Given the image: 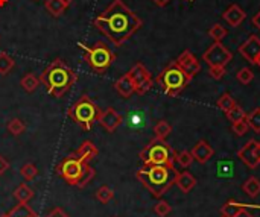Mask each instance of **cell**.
<instances>
[{"label": "cell", "instance_id": "9c48e42d", "mask_svg": "<svg viewBox=\"0 0 260 217\" xmlns=\"http://www.w3.org/2000/svg\"><path fill=\"white\" fill-rule=\"evenodd\" d=\"M232 58L233 53L221 41H215L203 55V61H206L209 67H225Z\"/></svg>", "mask_w": 260, "mask_h": 217}, {"label": "cell", "instance_id": "52a82bcc", "mask_svg": "<svg viewBox=\"0 0 260 217\" xmlns=\"http://www.w3.org/2000/svg\"><path fill=\"white\" fill-rule=\"evenodd\" d=\"M143 166H174L177 161V152L165 140L154 138L140 152Z\"/></svg>", "mask_w": 260, "mask_h": 217}, {"label": "cell", "instance_id": "8d00e7d4", "mask_svg": "<svg viewBox=\"0 0 260 217\" xmlns=\"http://www.w3.org/2000/svg\"><path fill=\"white\" fill-rule=\"evenodd\" d=\"M171 211H172V207H171L166 201H158V202L155 204V207H154V213L160 217L169 216Z\"/></svg>", "mask_w": 260, "mask_h": 217}, {"label": "cell", "instance_id": "f1b7e54d", "mask_svg": "<svg viewBox=\"0 0 260 217\" xmlns=\"http://www.w3.org/2000/svg\"><path fill=\"white\" fill-rule=\"evenodd\" d=\"M225 116H227V119H229L232 123H236V122H239V120H244V119L247 117V113L236 103L230 111L225 113Z\"/></svg>", "mask_w": 260, "mask_h": 217}, {"label": "cell", "instance_id": "f35d334b", "mask_svg": "<svg viewBox=\"0 0 260 217\" xmlns=\"http://www.w3.org/2000/svg\"><path fill=\"white\" fill-rule=\"evenodd\" d=\"M232 129H233V132L236 134V135H245L247 134V131L250 129V126H248V123H247V120L244 119V120H239V122H236V123H233L232 125Z\"/></svg>", "mask_w": 260, "mask_h": 217}, {"label": "cell", "instance_id": "1f68e13d", "mask_svg": "<svg viewBox=\"0 0 260 217\" xmlns=\"http://www.w3.org/2000/svg\"><path fill=\"white\" fill-rule=\"evenodd\" d=\"M227 33H229V30L222 26V24H213L212 27H210V30H209V35L215 40V41H222L225 37H227Z\"/></svg>", "mask_w": 260, "mask_h": 217}, {"label": "cell", "instance_id": "cb8c5ba5", "mask_svg": "<svg viewBox=\"0 0 260 217\" xmlns=\"http://www.w3.org/2000/svg\"><path fill=\"white\" fill-rule=\"evenodd\" d=\"M242 208H245L244 204H239L236 201H229L227 204L221 207V214L222 217H236Z\"/></svg>", "mask_w": 260, "mask_h": 217}, {"label": "cell", "instance_id": "4316f807", "mask_svg": "<svg viewBox=\"0 0 260 217\" xmlns=\"http://www.w3.org/2000/svg\"><path fill=\"white\" fill-rule=\"evenodd\" d=\"M14 59L8 53L0 52V75H8L14 68Z\"/></svg>", "mask_w": 260, "mask_h": 217}, {"label": "cell", "instance_id": "ffe728a7", "mask_svg": "<svg viewBox=\"0 0 260 217\" xmlns=\"http://www.w3.org/2000/svg\"><path fill=\"white\" fill-rule=\"evenodd\" d=\"M44 8L46 11L53 15V17H59L66 12V9L69 8L62 0H46L44 2Z\"/></svg>", "mask_w": 260, "mask_h": 217}, {"label": "cell", "instance_id": "277c9868", "mask_svg": "<svg viewBox=\"0 0 260 217\" xmlns=\"http://www.w3.org/2000/svg\"><path fill=\"white\" fill-rule=\"evenodd\" d=\"M190 81L192 78L183 71V68L177 64V61L168 64L155 79L157 85H160V88L171 97H177L189 85Z\"/></svg>", "mask_w": 260, "mask_h": 217}, {"label": "cell", "instance_id": "681fc988", "mask_svg": "<svg viewBox=\"0 0 260 217\" xmlns=\"http://www.w3.org/2000/svg\"><path fill=\"white\" fill-rule=\"evenodd\" d=\"M0 217H9V213H5V214H2Z\"/></svg>", "mask_w": 260, "mask_h": 217}, {"label": "cell", "instance_id": "d6a6232c", "mask_svg": "<svg viewBox=\"0 0 260 217\" xmlns=\"http://www.w3.org/2000/svg\"><path fill=\"white\" fill-rule=\"evenodd\" d=\"M235 105H236V102H235V99L232 97V94H229V93L222 94V96L219 97V100H218V108L222 110L224 113L230 111Z\"/></svg>", "mask_w": 260, "mask_h": 217}, {"label": "cell", "instance_id": "8fae6325", "mask_svg": "<svg viewBox=\"0 0 260 217\" xmlns=\"http://www.w3.org/2000/svg\"><path fill=\"white\" fill-rule=\"evenodd\" d=\"M238 157L250 169H256L260 164V141H256V140L247 141L245 146L238 152Z\"/></svg>", "mask_w": 260, "mask_h": 217}, {"label": "cell", "instance_id": "d590c367", "mask_svg": "<svg viewBox=\"0 0 260 217\" xmlns=\"http://www.w3.org/2000/svg\"><path fill=\"white\" fill-rule=\"evenodd\" d=\"M193 161L195 160L192 157V152H189V151H181L180 154H177V163L181 167H189Z\"/></svg>", "mask_w": 260, "mask_h": 217}, {"label": "cell", "instance_id": "7402d4cb", "mask_svg": "<svg viewBox=\"0 0 260 217\" xmlns=\"http://www.w3.org/2000/svg\"><path fill=\"white\" fill-rule=\"evenodd\" d=\"M14 198L18 204H27L34 198V190L26 184H20L14 192Z\"/></svg>", "mask_w": 260, "mask_h": 217}, {"label": "cell", "instance_id": "ab89813d", "mask_svg": "<svg viewBox=\"0 0 260 217\" xmlns=\"http://www.w3.org/2000/svg\"><path fill=\"white\" fill-rule=\"evenodd\" d=\"M209 73L213 79L219 81L225 76L227 71H225V67H209Z\"/></svg>", "mask_w": 260, "mask_h": 217}, {"label": "cell", "instance_id": "603a6c76", "mask_svg": "<svg viewBox=\"0 0 260 217\" xmlns=\"http://www.w3.org/2000/svg\"><path fill=\"white\" fill-rule=\"evenodd\" d=\"M244 192L250 196V198H256L260 195V179H257L256 176H251L248 178L244 186H242Z\"/></svg>", "mask_w": 260, "mask_h": 217}, {"label": "cell", "instance_id": "e0dca14e", "mask_svg": "<svg viewBox=\"0 0 260 217\" xmlns=\"http://www.w3.org/2000/svg\"><path fill=\"white\" fill-rule=\"evenodd\" d=\"M114 88H116V91H117L122 97H125V99L131 97V96L136 93L134 84H133V81H131V78H129L128 73L123 75V76H120V78L114 82Z\"/></svg>", "mask_w": 260, "mask_h": 217}, {"label": "cell", "instance_id": "2e32d148", "mask_svg": "<svg viewBox=\"0 0 260 217\" xmlns=\"http://www.w3.org/2000/svg\"><path fill=\"white\" fill-rule=\"evenodd\" d=\"M245 17H247V14H245V11H244L239 5H232V6L222 14V18H224L232 27L239 26V24L245 20Z\"/></svg>", "mask_w": 260, "mask_h": 217}, {"label": "cell", "instance_id": "ba28073f", "mask_svg": "<svg viewBox=\"0 0 260 217\" xmlns=\"http://www.w3.org/2000/svg\"><path fill=\"white\" fill-rule=\"evenodd\" d=\"M88 163H84L76 154L67 155L58 166H56V175L61 176L69 186H78L82 173L85 170Z\"/></svg>", "mask_w": 260, "mask_h": 217}, {"label": "cell", "instance_id": "d6986e66", "mask_svg": "<svg viewBox=\"0 0 260 217\" xmlns=\"http://www.w3.org/2000/svg\"><path fill=\"white\" fill-rule=\"evenodd\" d=\"M175 184L178 186V189H180L183 193H189L190 190L195 189L197 179H195V176H193L192 173H189V172H181V173L177 175Z\"/></svg>", "mask_w": 260, "mask_h": 217}, {"label": "cell", "instance_id": "4dcf8cb0", "mask_svg": "<svg viewBox=\"0 0 260 217\" xmlns=\"http://www.w3.org/2000/svg\"><path fill=\"white\" fill-rule=\"evenodd\" d=\"M114 198V192L107 187V186H102L98 192H96V199L101 202V204H108L111 199Z\"/></svg>", "mask_w": 260, "mask_h": 217}, {"label": "cell", "instance_id": "8992f818", "mask_svg": "<svg viewBox=\"0 0 260 217\" xmlns=\"http://www.w3.org/2000/svg\"><path fill=\"white\" fill-rule=\"evenodd\" d=\"M67 114L81 129L90 131L93 128V125L99 120L102 111L88 96H81L69 108Z\"/></svg>", "mask_w": 260, "mask_h": 217}, {"label": "cell", "instance_id": "484cf974", "mask_svg": "<svg viewBox=\"0 0 260 217\" xmlns=\"http://www.w3.org/2000/svg\"><path fill=\"white\" fill-rule=\"evenodd\" d=\"M172 132V126L169 125V122L166 120H160L155 126H154V134H155V138H160V140H166V137Z\"/></svg>", "mask_w": 260, "mask_h": 217}, {"label": "cell", "instance_id": "7bdbcfd3", "mask_svg": "<svg viewBox=\"0 0 260 217\" xmlns=\"http://www.w3.org/2000/svg\"><path fill=\"white\" fill-rule=\"evenodd\" d=\"M253 24H254V27L256 29H259L260 30V11L253 17Z\"/></svg>", "mask_w": 260, "mask_h": 217}, {"label": "cell", "instance_id": "6da1fadb", "mask_svg": "<svg viewBox=\"0 0 260 217\" xmlns=\"http://www.w3.org/2000/svg\"><path fill=\"white\" fill-rule=\"evenodd\" d=\"M93 24L119 47L142 27L143 21L123 0H114L93 20Z\"/></svg>", "mask_w": 260, "mask_h": 217}, {"label": "cell", "instance_id": "e575fe53", "mask_svg": "<svg viewBox=\"0 0 260 217\" xmlns=\"http://www.w3.org/2000/svg\"><path fill=\"white\" fill-rule=\"evenodd\" d=\"M236 79L241 82V84H244V85H248L253 79H254V73L248 68V67H244V68H241L239 71H238V75H236Z\"/></svg>", "mask_w": 260, "mask_h": 217}, {"label": "cell", "instance_id": "7dc6e473", "mask_svg": "<svg viewBox=\"0 0 260 217\" xmlns=\"http://www.w3.org/2000/svg\"><path fill=\"white\" fill-rule=\"evenodd\" d=\"M6 2H8V0H0V6H5V5H6Z\"/></svg>", "mask_w": 260, "mask_h": 217}, {"label": "cell", "instance_id": "c3c4849f", "mask_svg": "<svg viewBox=\"0 0 260 217\" xmlns=\"http://www.w3.org/2000/svg\"><path fill=\"white\" fill-rule=\"evenodd\" d=\"M256 65H259V67H260V55H259V58L256 59Z\"/></svg>", "mask_w": 260, "mask_h": 217}, {"label": "cell", "instance_id": "ee69618b", "mask_svg": "<svg viewBox=\"0 0 260 217\" xmlns=\"http://www.w3.org/2000/svg\"><path fill=\"white\" fill-rule=\"evenodd\" d=\"M236 217H254V216H253V214H251L250 211H247L245 208H242V210H241V211L238 213V216H236Z\"/></svg>", "mask_w": 260, "mask_h": 217}, {"label": "cell", "instance_id": "74e56055", "mask_svg": "<svg viewBox=\"0 0 260 217\" xmlns=\"http://www.w3.org/2000/svg\"><path fill=\"white\" fill-rule=\"evenodd\" d=\"M93 178H94V170H93V167H91L90 164H87V167H85V170H84V173H82V178H81L78 187L84 189L87 184H90V181H91Z\"/></svg>", "mask_w": 260, "mask_h": 217}, {"label": "cell", "instance_id": "83f0119b", "mask_svg": "<svg viewBox=\"0 0 260 217\" xmlns=\"http://www.w3.org/2000/svg\"><path fill=\"white\" fill-rule=\"evenodd\" d=\"M245 120H247L248 126L253 131H256L257 134H260V108H256L254 111H251L250 114H247Z\"/></svg>", "mask_w": 260, "mask_h": 217}, {"label": "cell", "instance_id": "d4e9b609", "mask_svg": "<svg viewBox=\"0 0 260 217\" xmlns=\"http://www.w3.org/2000/svg\"><path fill=\"white\" fill-rule=\"evenodd\" d=\"M8 213L9 217H38L30 207H27V204H18Z\"/></svg>", "mask_w": 260, "mask_h": 217}, {"label": "cell", "instance_id": "5bb4252c", "mask_svg": "<svg viewBox=\"0 0 260 217\" xmlns=\"http://www.w3.org/2000/svg\"><path fill=\"white\" fill-rule=\"evenodd\" d=\"M98 123H101L105 131L114 132L120 126V123H122V116L114 108H107L105 111H102Z\"/></svg>", "mask_w": 260, "mask_h": 217}, {"label": "cell", "instance_id": "ac0fdd59", "mask_svg": "<svg viewBox=\"0 0 260 217\" xmlns=\"http://www.w3.org/2000/svg\"><path fill=\"white\" fill-rule=\"evenodd\" d=\"M84 163H88L90 164V161L93 160V158H96L98 157V154H99V151H98V148L94 146V143L93 141H90V140H87V141H84L81 146H79V149L75 152Z\"/></svg>", "mask_w": 260, "mask_h": 217}, {"label": "cell", "instance_id": "bcb514c9", "mask_svg": "<svg viewBox=\"0 0 260 217\" xmlns=\"http://www.w3.org/2000/svg\"><path fill=\"white\" fill-rule=\"evenodd\" d=\"M62 2H64V3H66L67 6H70V5H72V3H73L75 0H62Z\"/></svg>", "mask_w": 260, "mask_h": 217}, {"label": "cell", "instance_id": "f546056e", "mask_svg": "<svg viewBox=\"0 0 260 217\" xmlns=\"http://www.w3.org/2000/svg\"><path fill=\"white\" fill-rule=\"evenodd\" d=\"M6 129H8V132H9V134H12V135H20V134H23V132H24L26 125H24L20 119H11V120L8 122Z\"/></svg>", "mask_w": 260, "mask_h": 217}, {"label": "cell", "instance_id": "836d02e7", "mask_svg": "<svg viewBox=\"0 0 260 217\" xmlns=\"http://www.w3.org/2000/svg\"><path fill=\"white\" fill-rule=\"evenodd\" d=\"M20 175L24 178V179H27V181H32V179H35L37 178V175H38V169L34 166V164H24L21 169H20Z\"/></svg>", "mask_w": 260, "mask_h": 217}, {"label": "cell", "instance_id": "7a4b0ae2", "mask_svg": "<svg viewBox=\"0 0 260 217\" xmlns=\"http://www.w3.org/2000/svg\"><path fill=\"white\" fill-rule=\"evenodd\" d=\"M41 84L46 87L47 93L53 97H62L78 81V75L61 59L52 61L40 76Z\"/></svg>", "mask_w": 260, "mask_h": 217}, {"label": "cell", "instance_id": "9a60e30c", "mask_svg": "<svg viewBox=\"0 0 260 217\" xmlns=\"http://www.w3.org/2000/svg\"><path fill=\"white\" fill-rule=\"evenodd\" d=\"M213 155H215V151L206 140L198 141L195 148L192 149V157L200 164H206L207 161H210V158H213Z\"/></svg>", "mask_w": 260, "mask_h": 217}, {"label": "cell", "instance_id": "b9f144b4", "mask_svg": "<svg viewBox=\"0 0 260 217\" xmlns=\"http://www.w3.org/2000/svg\"><path fill=\"white\" fill-rule=\"evenodd\" d=\"M46 217H69V216H67L61 208H55V210H52V211H50V213H49Z\"/></svg>", "mask_w": 260, "mask_h": 217}, {"label": "cell", "instance_id": "44dd1931", "mask_svg": "<svg viewBox=\"0 0 260 217\" xmlns=\"http://www.w3.org/2000/svg\"><path fill=\"white\" fill-rule=\"evenodd\" d=\"M40 84H41L40 78H37L34 73L24 75V76L21 78V81H20V85H21V88H23L26 93H34V91L40 87Z\"/></svg>", "mask_w": 260, "mask_h": 217}, {"label": "cell", "instance_id": "816d5d0a", "mask_svg": "<svg viewBox=\"0 0 260 217\" xmlns=\"http://www.w3.org/2000/svg\"><path fill=\"white\" fill-rule=\"evenodd\" d=\"M189 2H192V0H189Z\"/></svg>", "mask_w": 260, "mask_h": 217}, {"label": "cell", "instance_id": "4fadbf2b", "mask_svg": "<svg viewBox=\"0 0 260 217\" xmlns=\"http://www.w3.org/2000/svg\"><path fill=\"white\" fill-rule=\"evenodd\" d=\"M239 52H241V55H242L247 61H250L251 64H256V59L259 58L260 55L259 37H257V35H250V38H248L244 44H241Z\"/></svg>", "mask_w": 260, "mask_h": 217}, {"label": "cell", "instance_id": "f907efd6", "mask_svg": "<svg viewBox=\"0 0 260 217\" xmlns=\"http://www.w3.org/2000/svg\"><path fill=\"white\" fill-rule=\"evenodd\" d=\"M254 208H257V210H260V205H253Z\"/></svg>", "mask_w": 260, "mask_h": 217}, {"label": "cell", "instance_id": "5b68a950", "mask_svg": "<svg viewBox=\"0 0 260 217\" xmlns=\"http://www.w3.org/2000/svg\"><path fill=\"white\" fill-rule=\"evenodd\" d=\"M78 46L82 49L84 59L87 61L90 68L98 75H104L111 67V64L116 61L114 52L104 41H98L91 47L85 46L84 43H78Z\"/></svg>", "mask_w": 260, "mask_h": 217}, {"label": "cell", "instance_id": "f6af8a7d", "mask_svg": "<svg viewBox=\"0 0 260 217\" xmlns=\"http://www.w3.org/2000/svg\"><path fill=\"white\" fill-rule=\"evenodd\" d=\"M157 6H166L171 0H152Z\"/></svg>", "mask_w": 260, "mask_h": 217}, {"label": "cell", "instance_id": "60d3db41", "mask_svg": "<svg viewBox=\"0 0 260 217\" xmlns=\"http://www.w3.org/2000/svg\"><path fill=\"white\" fill-rule=\"evenodd\" d=\"M8 169H9V163H8V160H6L5 157H2V155H0V175H3Z\"/></svg>", "mask_w": 260, "mask_h": 217}, {"label": "cell", "instance_id": "3957f363", "mask_svg": "<svg viewBox=\"0 0 260 217\" xmlns=\"http://www.w3.org/2000/svg\"><path fill=\"white\" fill-rule=\"evenodd\" d=\"M177 175L175 166H143L136 173L137 179L154 198H161L175 184Z\"/></svg>", "mask_w": 260, "mask_h": 217}, {"label": "cell", "instance_id": "30bf717a", "mask_svg": "<svg viewBox=\"0 0 260 217\" xmlns=\"http://www.w3.org/2000/svg\"><path fill=\"white\" fill-rule=\"evenodd\" d=\"M133 84H134V90L137 94H146L152 85H154V81H152V76L149 73V70L142 64V62H137L133 65V68L128 71Z\"/></svg>", "mask_w": 260, "mask_h": 217}, {"label": "cell", "instance_id": "7c38bea8", "mask_svg": "<svg viewBox=\"0 0 260 217\" xmlns=\"http://www.w3.org/2000/svg\"><path fill=\"white\" fill-rule=\"evenodd\" d=\"M177 64L183 68V71L190 76L192 79L201 71V64L200 61L195 58V55L189 50H184L178 58H177Z\"/></svg>", "mask_w": 260, "mask_h": 217}]
</instances>
